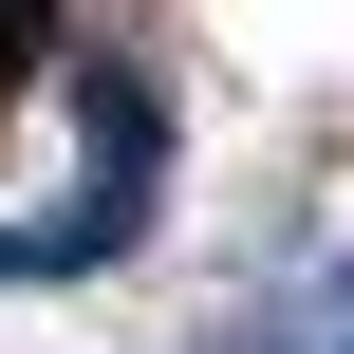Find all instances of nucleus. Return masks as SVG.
<instances>
[{
    "label": "nucleus",
    "mask_w": 354,
    "mask_h": 354,
    "mask_svg": "<svg viewBox=\"0 0 354 354\" xmlns=\"http://www.w3.org/2000/svg\"><path fill=\"white\" fill-rule=\"evenodd\" d=\"M131 243H149V187H75V205L0 224V299H56V280H112Z\"/></svg>",
    "instance_id": "1"
},
{
    "label": "nucleus",
    "mask_w": 354,
    "mask_h": 354,
    "mask_svg": "<svg viewBox=\"0 0 354 354\" xmlns=\"http://www.w3.org/2000/svg\"><path fill=\"white\" fill-rule=\"evenodd\" d=\"M205 354H243V336H205Z\"/></svg>",
    "instance_id": "3"
},
{
    "label": "nucleus",
    "mask_w": 354,
    "mask_h": 354,
    "mask_svg": "<svg viewBox=\"0 0 354 354\" xmlns=\"http://www.w3.org/2000/svg\"><path fill=\"white\" fill-rule=\"evenodd\" d=\"M75 131H93V187H168V93H149L131 56L75 75Z\"/></svg>",
    "instance_id": "2"
}]
</instances>
